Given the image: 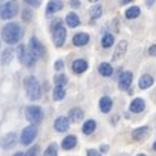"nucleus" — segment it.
<instances>
[{
	"mask_svg": "<svg viewBox=\"0 0 156 156\" xmlns=\"http://www.w3.org/2000/svg\"><path fill=\"white\" fill-rule=\"evenodd\" d=\"M66 23L70 26V28H76L78 25H80V17H78L75 12H70L66 16Z\"/></svg>",
	"mask_w": 156,
	"mask_h": 156,
	"instance_id": "nucleus-23",
	"label": "nucleus"
},
{
	"mask_svg": "<svg viewBox=\"0 0 156 156\" xmlns=\"http://www.w3.org/2000/svg\"><path fill=\"white\" fill-rule=\"evenodd\" d=\"M26 3H29L31 6H38L40 3H41V0H25Z\"/></svg>",
	"mask_w": 156,
	"mask_h": 156,
	"instance_id": "nucleus-35",
	"label": "nucleus"
},
{
	"mask_svg": "<svg viewBox=\"0 0 156 156\" xmlns=\"http://www.w3.org/2000/svg\"><path fill=\"white\" fill-rule=\"evenodd\" d=\"M14 156H26V154H25V153H22V151H17Z\"/></svg>",
	"mask_w": 156,
	"mask_h": 156,
	"instance_id": "nucleus-40",
	"label": "nucleus"
},
{
	"mask_svg": "<svg viewBox=\"0 0 156 156\" xmlns=\"http://www.w3.org/2000/svg\"><path fill=\"white\" fill-rule=\"evenodd\" d=\"M89 14H90V19H92V20H97V19L103 14V6H101V5H95V6H92L90 11H89Z\"/></svg>",
	"mask_w": 156,
	"mask_h": 156,
	"instance_id": "nucleus-26",
	"label": "nucleus"
},
{
	"mask_svg": "<svg viewBox=\"0 0 156 156\" xmlns=\"http://www.w3.org/2000/svg\"><path fill=\"white\" fill-rule=\"evenodd\" d=\"M112 100L109 98V97H103L101 100H100V109H101V112L103 113H109L110 112V109H112Z\"/></svg>",
	"mask_w": 156,
	"mask_h": 156,
	"instance_id": "nucleus-20",
	"label": "nucleus"
},
{
	"mask_svg": "<svg viewBox=\"0 0 156 156\" xmlns=\"http://www.w3.org/2000/svg\"><path fill=\"white\" fill-rule=\"evenodd\" d=\"M153 2H154V0H147V6H151Z\"/></svg>",
	"mask_w": 156,
	"mask_h": 156,
	"instance_id": "nucleus-39",
	"label": "nucleus"
},
{
	"mask_svg": "<svg viewBox=\"0 0 156 156\" xmlns=\"http://www.w3.org/2000/svg\"><path fill=\"white\" fill-rule=\"evenodd\" d=\"M72 43L75 46H84V44H87L89 43V34H84V32L75 34L73 38H72Z\"/></svg>",
	"mask_w": 156,
	"mask_h": 156,
	"instance_id": "nucleus-13",
	"label": "nucleus"
},
{
	"mask_svg": "<svg viewBox=\"0 0 156 156\" xmlns=\"http://www.w3.org/2000/svg\"><path fill=\"white\" fill-rule=\"evenodd\" d=\"M70 6L78 8V6H80V2H78V0H70Z\"/></svg>",
	"mask_w": 156,
	"mask_h": 156,
	"instance_id": "nucleus-38",
	"label": "nucleus"
},
{
	"mask_svg": "<svg viewBox=\"0 0 156 156\" xmlns=\"http://www.w3.org/2000/svg\"><path fill=\"white\" fill-rule=\"evenodd\" d=\"M54 83H55V87H64V84L67 83V76L64 73H57L54 78Z\"/></svg>",
	"mask_w": 156,
	"mask_h": 156,
	"instance_id": "nucleus-25",
	"label": "nucleus"
},
{
	"mask_svg": "<svg viewBox=\"0 0 156 156\" xmlns=\"http://www.w3.org/2000/svg\"><path fill=\"white\" fill-rule=\"evenodd\" d=\"M95 129H97V122H95L94 119H87V121L83 124V132H84L86 135L94 133V132H95Z\"/></svg>",
	"mask_w": 156,
	"mask_h": 156,
	"instance_id": "nucleus-24",
	"label": "nucleus"
},
{
	"mask_svg": "<svg viewBox=\"0 0 156 156\" xmlns=\"http://www.w3.org/2000/svg\"><path fill=\"white\" fill-rule=\"evenodd\" d=\"M23 20H25V22H29V20H31V11H29V9H25V11H23Z\"/></svg>",
	"mask_w": 156,
	"mask_h": 156,
	"instance_id": "nucleus-34",
	"label": "nucleus"
},
{
	"mask_svg": "<svg viewBox=\"0 0 156 156\" xmlns=\"http://www.w3.org/2000/svg\"><path fill=\"white\" fill-rule=\"evenodd\" d=\"M35 136H37V127H35L34 124H31V126H28V127L23 129L20 141H22L23 145H29V144L35 139Z\"/></svg>",
	"mask_w": 156,
	"mask_h": 156,
	"instance_id": "nucleus-7",
	"label": "nucleus"
},
{
	"mask_svg": "<svg viewBox=\"0 0 156 156\" xmlns=\"http://www.w3.org/2000/svg\"><path fill=\"white\" fill-rule=\"evenodd\" d=\"M11 60H12V49L8 48V49L3 51V54H2V63H3V64H8Z\"/></svg>",
	"mask_w": 156,
	"mask_h": 156,
	"instance_id": "nucleus-30",
	"label": "nucleus"
},
{
	"mask_svg": "<svg viewBox=\"0 0 156 156\" xmlns=\"http://www.w3.org/2000/svg\"><path fill=\"white\" fill-rule=\"evenodd\" d=\"M64 97H66L64 87H55V90H54V100L55 101H61Z\"/></svg>",
	"mask_w": 156,
	"mask_h": 156,
	"instance_id": "nucleus-29",
	"label": "nucleus"
},
{
	"mask_svg": "<svg viewBox=\"0 0 156 156\" xmlns=\"http://www.w3.org/2000/svg\"><path fill=\"white\" fill-rule=\"evenodd\" d=\"M129 2H132V0H121V3H122V5H126V3H129Z\"/></svg>",
	"mask_w": 156,
	"mask_h": 156,
	"instance_id": "nucleus-41",
	"label": "nucleus"
},
{
	"mask_svg": "<svg viewBox=\"0 0 156 156\" xmlns=\"http://www.w3.org/2000/svg\"><path fill=\"white\" fill-rule=\"evenodd\" d=\"M31 49H32V52L35 54L37 58H43L46 55V49H44V46L41 44V41L37 37H32L31 38Z\"/></svg>",
	"mask_w": 156,
	"mask_h": 156,
	"instance_id": "nucleus-9",
	"label": "nucleus"
},
{
	"mask_svg": "<svg viewBox=\"0 0 156 156\" xmlns=\"http://www.w3.org/2000/svg\"><path fill=\"white\" fill-rule=\"evenodd\" d=\"M113 41H115V37L112 34H104V37L101 40V44H103V48H110L113 44Z\"/></svg>",
	"mask_w": 156,
	"mask_h": 156,
	"instance_id": "nucleus-28",
	"label": "nucleus"
},
{
	"mask_svg": "<svg viewBox=\"0 0 156 156\" xmlns=\"http://www.w3.org/2000/svg\"><path fill=\"white\" fill-rule=\"evenodd\" d=\"M63 9V2L61 0H51V2L48 3L46 6V12L48 14H54L57 11H61Z\"/></svg>",
	"mask_w": 156,
	"mask_h": 156,
	"instance_id": "nucleus-15",
	"label": "nucleus"
},
{
	"mask_svg": "<svg viewBox=\"0 0 156 156\" xmlns=\"http://www.w3.org/2000/svg\"><path fill=\"white\" fill-rule=\"evenodd\" d=\"M87 156H101V153L98 150H95V148H89L87 150Z\"/></svg>",
	"mask_w": 156,
	"mask_h": 156,
	"instance_id": "nucleus-33",
	"label": "nucleus"
},
{
	"mask_svg": "<svg viewBox=\"0 0 156 156\" xmlns=\"http://www.w3.org/2000/svg\"><path fill=\"white\" fill-rule=\"evenodd\" d=\"M69 119L73 121V122H80V121H83V110H81L80 107L72 109V110L69 112Z\"/></svg>",
	"mask_w": 156,
	"mask_h": 156,
	"instance_id": "nucleus-18",
	"label": "nucleus"
},
{
	"mask_svg": "<svg viewBox=\"0 0 156 156\" xmlns=\"http://www.w3.org/2000/svg\"><path fill=\"white\" fill-rule=\"evenodd\" d=\"M2 38L8 44H16L22 38V26L19 23H8L2 29Z\"/></svg>",
	"mask_w": 156,
	"mask_h": 156,
	"instance_id": "nucleus-1",
	"label": "nucleus"
},
{
	"mask_svg": "<svg viewBox=\"0 0 156 156\" xmlns=\"http://www.w3.org/2000/svg\"><path fill=\"white\" fill-rule=\"evenodd\" d=\"M55 69H57V70H63V69H64V63H63L61 60H58V61L55 63Z\"/></svg>",
	"mask_w": 156,
	"mask_h": 156,
	"instance_id": "nucleus-36",
	"label": "nucleus"
},
{
	"mask_svg": "<svg viewBox=\"0 0 156 156\" xmlns=\"http://www.w3.org/2000/svg\"><path fill=\"white\" fill-rule=\"evenodd\" d=\"M75 145H76V138H75L73 135L66 136V138L63 139V142H61V147H63L64 150H70V148H73Z\"/></svg>",
	"mask_w": 156,
	"mask_h": 156,
	"instance_id": "nucleus-21",
	"label": "nucleus"
},
{
	"mask_svg": "<svg viewBox=\"0 0 156 156\" xmlns=\"http://www.w3.org/2000/svg\"><path fill=\"white\" fill-rule=\"evenodd\" d=\"M148 136V127H138L132 132V138L135 141H142Z\"/></svg>",
	"mask_w": 156,
	"mask_h": 156,
	"instance_id": "nucleus-14",
	"label": "nucleus"
},
{
	"mask_svg": "<svg viewBox=\"0 0 156 156\" xmlns=\"http://www.w3.org/2000/svg\"><path fill=\"white\" fill-rule=\"evenodd\" d=\"M139 12H141L139 6H132V8H129V9L126 11V17H127L129 20H132V19H136V17L139 16Z\"/></svg>",
	"mask_w": 156,
	"mask_h": 156,
	"instance_id": "nucleus-27",
	"label": "nucleus"
},
{
	"mask_svg": "<svg viewBox=\"0 0 156 156\" xmlns=\"http://www.w3.org/2000/svg\"><path fill=\"white\" fill-rule=\"evenodd\" d=\"M87 67H89V64H87V61L83 60V58H78V60H75V61L72 63V70H73L75 73H83Z\"/></svg>",
	"mask_w": 156,
	"mask_h": 156,
	"instance_id": "nucleus-12",
	"label": "nucleus"
},
{
	"mask_svg": "<svg viewBox=\"0 0 156 156\" xmlns=\"http://www.w3.org/2000/svg\"><path fill=\"white\" fill-rule=\"evenodd\" d=\"M153 150L156 151V141H154V144H153Z\"/></svg>",
	"mask_w": 156,
	"mask_h": 156,
	"instance_id": "nucleus-42",
	"label": "nucleus"
},
{
	"mask_svg": "<svg viewBox=\"0 0 156 156\" xmlns=\"http://www.w3.org/2000/svg\"><path fill=\"white\" fill-rule=\"evenodd\" d=\"M69 124H70V119L69 118H64V116H58L54 122V127L57 132H67L69 130Z\"/></svg>",
	"mask_w": 156,
	"mask_h": 156,
	"instance_id": "nucleus-11",
	"label": "nucleus"
},
{
	"mask_svg": "<svg viewBox=\"0 0 156 156\" xmlns=\"http://www.w3.org/2000/svg\"><path fill=\"white\" fill-rule=\"evenodd\" d=\"M89 2H98V0H89Z\"/></svg>",
	"mask_w": 156,
	"mask_h": 156,
	"instance_id": "nucleus-43",
	"label": "nucleus"
},
{
	"mask_svg": "<svg viewBox=\"0 0 156 156\" xmlns=\"http://www.w3.org/2000/svg\"><path fill=\"white\" fill-rule=\"evenodd\" d=\"M51 29H52V40H54V44L58 46V48L63 46V43H64V40H66V28L61 25L60 20H55V22L52 23Z\"/></svg>",
	"mask_w": 156,
	"mask_h": 156,
	"instance_id": "nucleus-4",
	"label": "nucleus"
},
{
	"mask_svg": "<svg viewBox=\"0 0 156 156\" xmlns=\"http://www.w3.org/2000/svg\"><path fill=\"white\" fill-rule=\"evenodd\" d=\"M43 156H58V153H57V144H51V145L44 150Z\"/></svg>",
	"mask_w": 156,
	"mask_h": 156,
	"instance_id": "nucleus-31",
	"label": "nucleus"
},
{
	"mask_svg": "<svg viewBox=\"0 0 156 156\" xmlns=\"http://www.w3.org/2000/svg\"><path fill=\"white\" fill-rule=\"evenodd\" d=\"M132 80H133V73L130 70H126L119 75V81H118V86L121 90H129L130 84H132Z\"/></svg>",
	"mask_w": 156,
	"mask_h": 156,
	"instance_id": "nucleus-8",
	"label": "nucleus"
},
{
	"mask_svg": "<svg viewBox=\"0 0 156 156\" xmlns=\"http://www.w3.org/2000/svg\"><path fill=\"white\" fill-rule=\"evenodd\" d=\"M153 81H154L153 76L148 75V73H145V75H142V76L139 78V87H141V89H148V87H151Z\"/></svg>",
	"mask_w": 156,
	"mask_h": 156,
	"instance_id": "nucleus-19",
	"label": "nucleus"
},
{
	"mask_svg": "<svg viewBox=\"0 0 156 156\" xmlns=\"http://www.w3.org/2000/svg\"><path fill=\"white\" fill-rule=\"evenodd\" d=\"M144 109H145V103L141 98H135L130 104V112H133V113H141Z\"/></svg>",
	"mask_w": 156,
	"mask_h": 156,
	"instance_id": "nucleus-16",
	"label": "nucleus"
},
{
	"mask_svg": "<svg viewBox=\"0 0 156 156\" xmlns=\"http://www.w3.org/2000/svg\"><path fill=\"white\" fill-rule=\"evenodd\" d=\"M16 141H17V138H16V133H8V135H6V136L2 139V147H3L5 150H8V148L14 147Z\"/></svg>",
	"mask_w": 156,
	"mask_h": 156,
	"instance_id": "nucleus-17",
	"label": "nucleus"
},
{
	"mask_svg": "<svg viewBox=\"0 0 156 156\" xmlns=\"http://www.w3.org/2000/svg\"><path fill=\"white\" fill-rule=\"evenodd\" d=\"M98 72L103 75V76H110L113 73V67L110 66V63H101L98 66Z\"/></svg>",
	"mask_w": 156,
	"mask_h": 156,
	"instance_id": "nucleus-22",
	"label": "nucleus"
},
{
	"mask_svg": "<svg viewBox=\"0 0 156 156\" xmlns=\"http://www.w3.org/2000/svg\"><path fill=\"white\" fill-rule=\"evenodd\" d=\"M126 51H127V41H126V40H121V41L116 44V48H115V52H113L112 60H113V61H119V60L124 57Z\"/></svg>",
	"mask_w": 156,
	"mask_h": 156,
	"instance_id": "nucleus-10",
	"label": "nucleus"
},
{
	"mask_svg": "<svg viewBox=\"0 0 156 156\" xmlns=\"http://www.w3.org/2000/svg\"><path fill=\"white\" fill-rule=\"evenodd\" d=\"M25 116L29 122L38 124L43 119V110L38 106H28V107H25Z\"/></svg>",
	"mask_w": 156,
	"mask_h": 156,
	"instance_id": "nucleus-6",
	"label": "nucleus"
},
{
	"mask_svg": "<svg viewBox=\"0 0 156 156\" xmlns=\"http://www.w3.org/2000/svg\"><path fill=\"white\" fill-rule=\"evenodd\" d=\"M17 55H19V60H20L22 64H25V66H28V67H32V66L35 64V54L32 52V49L26 48L25 44L19 46Z\"/></svg>",
	"mask_w": 156,
	"mask_h": 156,
	"instance_id": "nucleus-5",
	"label": "nucleus"
},
{
	"mask_svg": "<svg viewBox=\"0 0 156 156\" xmlns=\"http://www.w3.org/2000/svg\"><path fill=\"white\" fill-rule=\"evenodd\" d=\"M23 84H25V90H26V95H28L29 100L35 101V100H38V98L41 97L40 84H38V81H37L35 76H32V75L26 76L25 80H23Z\"/></svg>",
	"mask_w": 156,
	"mask_h": 156,
	"instance_id": "nucleus-3",
	"label": "nucleus"
},
{
	"mask_svg": "<svg viewBox=\"0 0 156 156\" xmlns=\"http://www.w3.org/2000/svg\"><path fill=\"white\" fill-rule=\"evenodd\" d=\"M26 156H38V145H35V147H32L28 153H26Z\"/></svg>",
	"mask_w": 156,
	"mask_h": 156,
	"instance_id": "nucleus-32",
	"label": "nucleus"
},
{
	"mask_svg": "<svg viewBox=\"0 0 156 156\" xmlns=\"http://www.w3.org/2000/svg\"><path fill=\"white\" fill-rule=\"evenodd\" d=\"M19 12L17 0H0V19L9 20Z\"/></svg>",
	"mask_w": 156,
	"mask_h": 156,
	"instance_id": "nucleus-2",
	"label": "nucleus"
},
{
	"mask_svg": "<svg viewBox=\"0 0 156 156\" xmlns=\"http://www.w3.org/2000/svg\"><path fill=\"white\" fill-rule=\"evenodd\" d=\"M148 55L156 57V44H153V46H150V48H148Z\"/></svg>",
	"mask_w": 156,
	"mask_h": 156,
	"instance_id": "nucleus-37",
	"label": "nucleus"
},
{
	"mask_svg": "<svg viewBox=\"0 0 156 156\" xmlns=\"http://www.w3.org/2000/svg\"><path fill=\"white\" fill-rule=\"evenodd\" d=\"M138 156H147V154H142V153H141V154H138Z\"/></svg>",
	"mask_w": 156,
	"mask_h": 156,
	"instance_id": "nucleus-44",
	"label": "nucleus"
}]
</instances>
